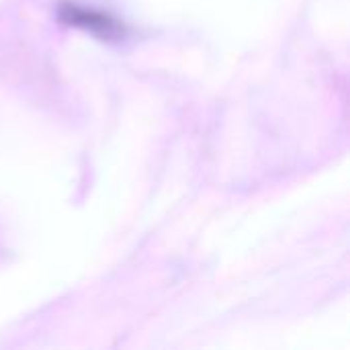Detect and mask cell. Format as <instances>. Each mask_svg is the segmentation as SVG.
<instances>
[{
    "mask_svg": "<svg viewBox=\"0 0 350 350\" xmlns=\"http://www.w3.org/2000/svg\"><path fill=\"white\" fill-rule=\"evenodd\" d=\"M57 16L62 23L70 25V27H78L84 31H90L103 39H121L125 35V27L111 14L94 10V8H86L74 2H64L59 4Z\"/></svg>",
    "mask_w": 350,
    "mask_h": 350,
    "instance_id": "6da1fadb",
    "label": "cell"
}]
</instances>
